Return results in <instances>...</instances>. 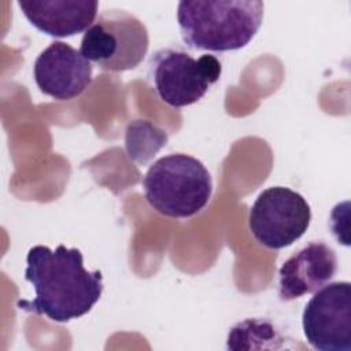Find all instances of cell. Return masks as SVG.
Listing matches in <instances>:
<instances>
[{"label":"cell","instance_id":"cell-12","mask_svg":"<svg viewBox=\"0 0 351 351\" xmlns=\"http://www.w3.org/2000/svg\"><path fill=\"white\" fill-rule=\"evenodd\" d=\"M169 136L148 121L137 119L130 122L126 128V151L129 156L140 163L151 159L163 145H166Z\"/></svg>","mask_w":351,"mask_h":351},{"label":"cell","instance_id":"cell-2","mask_svg":"<svg viewBox=\"0 0 351 351\" xmlns=\"http://www.w3.org/2000/svg\"><path fill=\"white\" fill-rule=\"evenodd\" d=\"M263 10L261 0H182L177 5V22L192 49L237 51L256 36Z\"/></svg>","mask_w":351,"mask_h":351},{"label":"cell","instance_id":"cell-10","mask_svg":"<svg viewBox=\"0 0 351 351\" xmlns=\"http://www.w3.org/2000/svg\"><path fill=\"white\" fill-rule=\"evenodd\" d=\"M26 19L51 37H71L86 32L95 22L99 8L96 0H19Z\"/></svg>","mask_w":351,"mask_h":351},{"label":"cell","instance_id":"cell-8","mask_svg":"<svg viewBox=\"0 0 351 351\" xmlns=\"http://www.w3.org/2000/svg\"><path fill=\"white\" fill-rule=\"evenodd\" d=\"M33 77L44 95L71 100L90 85L92 64L70 44L53 41L36 58Z\"/></svg>","mask_w":351,"mask_h":351},{"label":"cell","instance_id":"cell-9","mask_svg":"<svg viewBox=\"0 0 351 351\" xmlns=\"http://www.w3.org/2000/svg\"><path fill=\"white\" fill-rule=\"evenodd\" d=\"M337 271V256L324 241H311L292 254L278 270V296L291 302L314 293L328 284Z\"/></svg>","mask_w":351,"mask_h":351},{"label":"cell","instance_id":"cell-7","mask_svg":"<svg viewBox=\"0 0 351 351\" xmlns=\"http://www.w3.org/2000/svg\"><path fill=\"white\" fill-rule=\"evenodd\" d=\"M307 343L319 351H351V284L336 281L317 289L302 315Z\"/></svg>","mask_w":351,"mask_h":351},{"label":"cell","instance_id":"cell-3","mask_svg":"<svg viewBox=\"0 0 351 351\" xmlns=\"http://www.w3.org/2000/svg\"><path fill=\"white\" fill-rule=\"evenodd\" d=\"M143 189L145 200L159 214L191 218L208 203L213 180L202 160L177 152L159 158L148 167Z\"/></svg>","mask_w":351,"mask_h":351},{"label":"cell","instance_id":"cell-4","mask_svg":"<svg viewBox=\"0 0 351 351\" xmlns=\"http://www.w3.org/2000/svg\"><path fill=\"white\" fill-rule=\"evenodd\" d=\"M145 25L121 8L104 10L84 33L80 51L106 71L136 69L148 52Z\"/></svg>","mask_w":351,"mask_h":351},{"label":"cell","instance_id":"cell-6","mask_svg":"<svg viewBox=\"0 0 351 351\" xmlns=\"http://www.w3.org/2000/svg\"><path fill=\"white\" fill-rule=\"evenodd\" d=\"M311 222L307 200L287 186L263 189L248 213V226L255 240L266 248L281 250L299 240Z\"/></svg>","mask_w":351,"mask_h":351},{"label":"cell","instance_id":"cell-11","mask_svg":"<svg viewBox=\"0 0 351 351\" xmlns=\"http://www.w3.org/2000/svg\"><path fill=\"white\" fill-rule=\"evenodd\" d=\"M277 341L285 340L282 333L276 325L266 318H247L237 322L228 335V350H250L255 347V341H259V348H267L265 341L271 348H280Z\"/></svg>","mask_w":351,"mask_h":351},{"label":"cell","instance_id":"cell-1","mask_svg":"<svg viewBox=\"0 0 351 351\" xmlns=\"http://www.w3.org/2000/svg\"><path fill=\"white\" fill-rule=\"evenodd\" d=\"M25 278L33 285L32 300L16 302L19 310L45 315L55 322H69L88 314L103 293V274L89 271L78 248L59 244L34 245L26 255Z\"/></svg>","mask_w":351,"mask_h":351},{"label":"cell","instance_id":"cell-5","mask_svg":"<svg viewBox=\"0 0 351 351\" xmlns=\"http://www.w3.org/2000/svg\"><path fill=\"white\" fill-rule=\"evenodd\" d=\"M222 64L214 55L197 59L182 48H160L148 62V77L158 96L170 107L181 108L199 101L215 84Z\"/></svg>","mask_w":351,"mask_h":351}]
</instances>
